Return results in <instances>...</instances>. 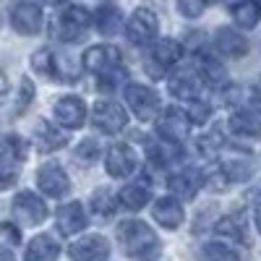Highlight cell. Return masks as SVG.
Wrapping results in <instances>:
<instances>
[{
  "label": "cell",
  "mask_w": 261,
  "mask_h": 261,
  "mask_svg": "<svg viewBox=\"0 0 261 261\" xmlns=\"http://www.w3.org/2000/svg\"><path fill=\"white\" fill-rule=\"evenodd\" d=\"M42 24H45V16H42V8L39 3H32V0H27V3H18L11 13V27L24 34V37H34L42 32Z\"/></svg>",
  "instance_id": "cell-9"
},
{
  "label": "cell",
  "mask_w": 261,
  "mask_h": 261,
  "mask_svg": "<svg viewBox=\"0 0 261 261\" xmlns=\"http://www.w3.org/2000/svg\"><path fill=\"white\" fill-rule=\"evenodd\" d=\"M217 232L220 235H230V238H238V241H246L243 235V225L235 220V217H225V220H220V225H217Z\"/></svg>",
  "instance_id": "cell-33"
},
{
  "label": "cell",
  "mask_w": 261,
  "mask_h": 261,
  "mask_svg": "<svg viewBox=\"0 0 261 261\" xmlns=\"http://www.w3.org/2000/svg\"><path fill=\"white\" fill-rule=\"evenodd\" d=\"M230 130L235 136H261V113H256L253 107L232 113Z\"/></svg>",
  "instance_id": "cell-20"
},
{
  "label": "cell",
  "mask_w": 261,
  "mask_h": 261,
  "mask_svg": "<svg viewBox=\"0 0 261 261\" xmlns=\"http://www.w3.org/2000/svg\"><path fill=\"white\" fill-rule=\"evenodd\" d=\"M120 65V53L113 45H94L84 53V68L94 76H110Z\"/></svg>",
  "instance_id": "cell-7"
},
{
  "label": "cell",
  "mask_w": 261,
  "mask_h": 261,
  "mask_svg": "<svg viewBox=\"0 0 261 261\" xmlns=\"http://www.w3.org/2000/svg\"><path fill=\"white\" fill-rule=\"evenodd\" d=\"M105 170L110 178H128L130 172L136 170V157L130 146L125 144H115L107 149V157H105Z\"/></svg>",
  "instance_id": "cell-13"
},
{
  "label": "cell",
  "mask_w": 261,
  "mask_h": 261,
  "mask_svg": "<svg viewBox=\"0 0 261 261\" xmlns=\"http://www.w3.org/2000/svg\"><path fill=\"white\" fill-rule=\"evenodd\" d=\"M146 154H149V162H154V165H172V162L183 160V146L180 141L160 139L146 146Z\"/></svg>",
  "instance_id": "cell-18"
},
{
  "label": "cell",
  "mask_w": 261,
  "mask_h": 261,
  "mask_svg": "<svg viewBox=\"0 0 261 261\" xmlns=\"http://www.w3.org/2000/svg\"><path fill=\"white\" fill-rule=\"evenodd\" d=\"M157 32H160V18L149 8H136L130 13L128 24H125V37H128L130 45H136V47L151 45V42L157 39Z\"/></svg>",
  "instance_id": "cell-2"
},
{
  "label": "cell",
  "mask_w": 261,
  "mask_h": 261,
  "mask_svg": "<svg viewBox=\"0 0 261 261\" xmlns=\"http://www.w3.org/2000/svg\"><path fill=\"white\" fill-rule=\"evenodd\" d=\"M97 157H99V144H97L94 139H86V141L79 144V149H76V160H79L81 165H94Z\"/></svg>",
  "instance_id": "cell-31"
},
{
  "label": "cell",
  "mask_w": 261,
  "mask_h": 261,
  "mask_svg": "<svg viewBox=\"0 0 261 261\" xmlns=\"http://www.w3.org/2000/svg\"><path fill=\"white\" fill-rule=\"evenodd\" d=\"M125 102L130 107V113L144 123L154 120L160 113V97L144 84H128L125 86Z\"/></svg>",
  "instance_id": "cell-4"
},
{
  "label": "cell",
  "mask_w": 261,
  "mask_h": 261,
  "mask_svg": "<svg viewBox=\"0 0 261 261\" xmlns=\"http://www.w3.org/2000/svg\"><path fill=\"white\" fill-rule=\"evenodd\" d=\"M34 99V84L29 79H21V92H18V110H24L29 107Z\"/></svg>",
  "instance_id": "cell-37"
},
{
  "label": "cell",
  "mask_w": 261,
  "mask_h": 261,
  "mask_svg": "<svg viewBox=\"0 0 261 261\" xmlns=\"http://www.w3.org/2000/svg\"><path fill=\"white\" fill-rule=\"evenodd\" d=\"M16 183V162L11 160H0V191H8Z\"/></svg>",
  "instance_id": "cell-35"
},
{
  "label": "cell",
  "mask_w": 261,
  "mask_h": 261,
  "mask_svg": "<svg viewBox=\"0 0 261 261\" xmlns=\"http://www.w3.org/2000/svg\"><path fill=\"white\" fill-rule=\"evenodd\" d=\"M60 253V246L55 243L53 235H37L29 241L24 261H55Z\"/></svg>",
  "instance_id": "cell-19"
},
{
  "label": "cell",
  "mask_w": 261,
  "mask_h": 261,
  "mask_svg": "<svg viewBox=\"0 0 261 261\" xmlns=\"http://www.w3.org/2000/svg\"><path fill=\"white\" fill-rule=\"evenodd\" d=\"M92 16L84 6H68L58 16V37L63 42H81L89 32Z\"/></svg>",
  "instance_id": "cell-3"
},
{
  "label": "cell",
  "mask_w": 261,
  "mask_h": 261,
  "mask_svg": "<svg viewBox=\"0 0 261 261\" xmlns=\"http://www.w3.org/2000/svg\"><path fill=\"white\" fill-rule=\"evenodd\" d=\"M199 76H204L209 84H222L225 81V68L220 60H214V55H206V53H199Z\"/></svg>",
  "instance_id": "cell-29"
},
{
  "label": "cell",
  "mask_w": 261,
  "mask_h": 261,
  "mask_svg": "<svg viewBox=\"0 0 261 261\" xmlns=\"http://www.w3.org/2000/svg\"><path fill=\"white\" fill-rule=\"evenodd\" d=\"M34 139H37V149L45 151V154H50V151H58V149L65 146V136L60 134L55 125H50V123H45V120L37 125Z\"/></svg>",
  "instance_id": "cell-23"
},
{
  "label": "cell",
  "mask_w": 261,
  "mask_h": 261,
  "mask_svg": "<svg viewBox=\"0 0 261 261\" xmlns=\"http://www.w3.org/2000/svg\"><path fill=\"white\" fill-rule=\"evenodd\" d=\"M214 50L225 58H243L248 53V39L230 27H222L214 32Z\"/></svg>",
  "instance_id": "cell-15"
},
{
  "label": "cell",
  "mask_w": 261,
  "mask_h": 261,
  "mask_svg": "<svg viewBox=\"0 0 261 261\" xmlns=\"http://www.w3.org/2000/svg\"><path fill=\"white\" fill-rule=\"evenodd\" d=\"M0 261H16V256H13L8 248H3V246H0Z\"/></svg>",
  "instance_id": "cell-39"
},
{
  "label": "cell",
  "mask_w": 261,
  "mask_h": 261,
  "mask_svg": "<svg viewBox=\"0 0 261 261\" xmlns=\"http://www.w3.org/2000/svg\"><path fill=\"white\" fill-rule=\"evenodd\" d=\"M170 94L172 97H180V99H196L199 97V92H201V79H199V73H191V71H183V73H178V76H172L170 79Z\"/></svg>",
  "instance_id": "cell-21"
},
{
  "label": "cell",
  "mask_w": 261,
  "mask_h": 261,
  "mask_svg": "<svg viewBox=\"0 0 261 261\" xmlns=\"http://www.w3.org/2000/svg\"><path fill=\"white\" fill-rule=\"evenodd\" d=\"M13 217L21 222V225H39V222H45V217H47V204L39 199L37 193L32 191H21L16 199H13Z\"/></svg>",
  "instance_id": "cell-6"
},
{
  "label": "cell",
  "mask_w": 261,
  "mask_h": 261,
  "mask_svg": "<svg viewBox=\"0 0 261 261\" xmlns=\"http://www.w3.org/2000/svg\"><path fill=\"white\" fill-rule=\"evenodd\" d=\"M37 186L45 196H50V199H60V196L68 193L71 180L58 162H45L37 170Z\"/></svg>",
  "instance_id": "cell-8"
},
{
  "label": "cell",
  "mask_w": 261,
  "mask_h": 261,
  "mask_svg": "<svg viewBox=\"0 0 261 261\" xmlns=\"http://www.w3.org/2000/svg\"><path fill=\"white\" fill-rule=\"evenodd\" d=\"M154 125H157L160 139L183 141L191 130V118L183 110H178V107H167V110H162V115L154 120Z\"/></svg>",
  "instance_id": "cell-10"
},
{
  "label": "cell",
  "mask_w": 261,
  "mask_h": 261,
  "mask_svg": "<svg viewBox=\"0 0 261 261\" xmlns=\"http://www.w3.org/2000/svg\"><path fill=\"white\" fill-rule=\"evenodd\" d=\"M32 68H34L37 73H42V76H50V79H55V81H63L58 55L50 53V50H37V53L32 55Z\"/></svg>",
  "instance_id": "cell-26"
},
{
  "label": "cell",
  "mask_w": 261,
  "mask_h": 261,
  "mask_svg": "<svg viewBox=\"0 0 261 261\" xmlns=\"http://www.w3.org/2000/svg\"><path fill=\"white\" fill-rule=\"evenodd\" d=\"M232 18H235L238 27L253 29L261 21V6L256 3V0H241V3L232 6Z\"/></svg>",
  "instance_id": "cell-25"
},
{
  "label": "cell",
  "mask_w": 261,
  "mask_h": 261,
  "mask_svg": "<svg viewBox=\"0 0 261 261\" xmlns=\"http://www.w3.org/2000/svg\"><path fill=\"white\" fill-rule=\"evenodd\" d=\"M201 256H204V261H241L235 248H230L227 243H206Z\"/></svg>",
  "instance_id": "cell-30"
},
{
  "label": "cell",
  "mask_w": 261,
  "mask_h": 261,
  "mask_svg": "<svg viewBox=\"0 0 261 261\" xmlns=\"http://www.w3.org/2000/svg\"><path fill=\"white\" fill-rule=\"evenodd\" d=\"M186 115L191 118V123H206L209 120V105L201 102V99H191Z\"/></svg>",
  "instance_id": "cell-36"
},
{
  "label": "cell",
  "mask_w": 261,
  "mask_h": 261,
  "mask_svg": "<svg viewBox=\"0 0 261 261\" xmlns=\"http://www.w3.org/2000/svg\"><path fill=\"white\" fill-rule=\"evenodd\" d=\"M89 206L97 217H102V220H107V217H113L118 204H115V196L110 193V188H97L92 193V199H89Z\"/></svg>",
  "instance_id": "cell-27"
},
{
  "label": "cell",
  "mask_w": 261,
  "mask_h": 261,
  "mask_svg": "<svg viewBox=\"0 0 261 261\" xmlns=\"http://www.w3.org/2000/svg\"><path fill=\"white\" fill-rule=\"evenodd\" d=\"M92 123L105 134H118L128 125V115L115 99H97L92 107Z\"/></svg>",
  "instance_id": "cell-5"
},
{
  "label": "cell",
  "mask_w": 261,
  "mask_h": 261,
  "mask_svg": "<svg viewBox=\"0 0 261 261\" xmlns=\"http://www.w3.org/2000/svg\"><path fill=\"white\" fill-rule=\"evenodd\" d=\"M170 191L175 199H183V201H191L196 193H199V188L204 186V175L199 170H186V172H178V175H172L167 180Z\"/></svg>",
  "instance_id": "cell-17"
},
{
  "label": "cell",
  "mask_w": 261,
  "mask_h": 261,
  "mask_svg": "<svg viewBox=\"0 0 261 261\" xmlns=\"http://www.w3.org/2000/svg\"><path fill=\"white\" fill-rule=\"evenodd\" d=\"M118 238L123 243V251L134 258H146L160 251V238L146 222L141 220H128L118 227Z\"/></svg>",
  "instance_id": "cell-1"
},
{
  "label": "cell",
  "mask_w": 261,
  "mask_h": 261,
  "mask_svg": "<svg viewBox=\"0 0 261 261\" xmlns=\"http://www.w3.org/2000/svg\"><path fill=\"white\" fill-rule=\"evenodd\" d=\"M183 55V45L178 39H172V37H165V39H157V45H154V58L162 68H167V65H175Z\"/></svg>",
  "instance_id": "cell-24"
},
{
  "label": "cell",
  "mask_w": 261,
  "mask_h": 261,
  "mask_svg": "<svg viewBox=\"0 0 261 261\" xmlns=\"http://www.w3.org/2000/svg\"><path fill=\"white\" fill-rule=\"evenodd\" d=\"M6 92H8V79L0 73V94H6Z\"/></svg>",
  "instance_id": "cell-40"
},
{
  "label": "cell",
  "mask_w": 261,
  "mask_h": 261,
  "mask_svg": "<svg viewBox=\"0 0 261 261\" xmlns=\"http://www.w3.org/2000/svg\"><path fill=\"white\" fill-rule=\"evenodd\" d=\"M53 115L63 128L76 130L86 123V105L79 97H60L55 102V107H53Z\"/></svg>",
  "instance_id": "cell-12"
},
{
  "label": "cell",
  "mask_w": 261,
  "mask_h": 261,
  "mask_svg": "<svg viewBox=\"0 0 261 261\" xmlns=\"http://www.w3.org/2000/svg\"><path fill=\"white\" fill-rule=\"evenodd\" d=\"M199 149H201V154H206V157H214V151H220L222 149V136H220V130H212V134H204L199 141Z\"/></svg>",
  "instance_id": "cell-32"
},
{
  "label": "cell",
  "mask_w": 261,
  "mask_h": 261,
  "mask_svg": "<svg viewBox=\"0 0 261 261\" xmlns=\"http://www.w3.org/2000/svg\"><path fill=\"white\" fill-rule=\"evenodd\" d=\"M253 225L261 232V204H256V209H253Z\"/></svg>",
  "instance_id": "cell-38"
},
{
  "label": "cell",
  "mask_w": 261,
  "mask_h": 261,
  "mask_svg": "<svg viewBox=\"0 0 261 261\" xmlns=\"http://www.w3.org/2000/svg\"><path fill=\"white\" fill-rule=\"evenodd\" d=\"M45 3H47V6H63L65 0H45Z\"/></svg>",
  "instance_id": "cell-41"
},
{
  "label": "cell",
  "mask_w": 261,
  "mask_h": 261,
  "mask_svg": "<svg viewBox=\"0 0 261 261\" xmlns=\"http://www.w3.org/2000/svg\"><path fill=\"white\" fill-rule=\"evenodd\" d=\"M120 201H123L125 209L139 212V209H144L146 201H149V191H146V186H141V183H130V186H125V188L120 191Z\"/></svg>",
  "instance_id": "cell-28"
},
{
  "label": "cell",
  "mask_w": 261,
  "mask_h": 261,
  "mask_svg": "<svg viewBox=\"0 0 261 261\" xmlns=\"http://www.w3.org/2000/svg\"><path fill=\"white\" fill-rule=\"evenodd\" d=\"M206 11V0H178V13L186 18H199Z\"/></svg>",
  "instance_id": "cell-34"
},
{
  "label": "cell",
  "mask_w": 261,
  "mask_h": 261,
  "mask_svg": "<svg viewBox=\"0 0 261 261\" xmlns=\"http://www.w3.org/2000/svg\"><path fill=\"white\" fill-rule=\"evenodd\" d=\"M94 27H97V32H99L102 37H113V34H118L120 27H123V13H120L115 6H102V8H97V13H94Z\"/></svg>",
  "instance_id": "cell-22"
},
{
  "label": "cell",
  "mask_w": 261,
  "mask_h": 261,
  "mask_svg": "<svg viewBox=\"0 0 261 261\" xmlns=\"http://www.w3.org/2000/svg\"><path fill=\"white\" fill-rule=\"evenodd\" d=\"M55 220H58V230L63 235H76L86 227V212L79 201H68L58 209Z\"/></svg>",
  "instance_id": "cell-16"
},
{
  "label": "cell",
  "mask_w": 261,
  "mask_h": 261,
  "mask_svg": "<svg viewBox=\"0 0 261 261\" xmlns=\"http://www.w3.org/2000/svg\"><path fill=\"white\" fill-rule=\"evenodd\" d=\"M68 256L73 261H107V256H110V243H107V238H102V235H86L81 241L71 243Z\"/></svg>",
  "instance_id": "cell-11"
},
{
  "label": "cell",
  "mask_w": 261,
  "mask_h": 261,
  "mask_svg": "<svg viewBox=\"0 0 261 261\" xmlns=\"http://www.w3.org/2000/svg\"><path fill=\"white\" fill-rule=\"evenodd\" d=\"M151 214H154V222H160L165 230H178L186 220V212L180 206V201L175 196H165V199H157L154 206H151Z\"/></svg>",
  "instance_id": "cell-14"
}]
</instances>
